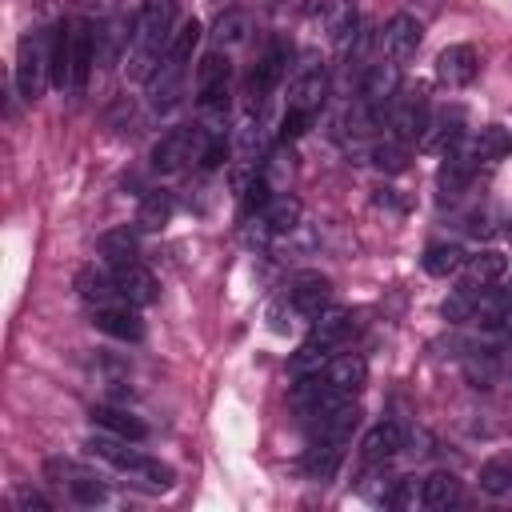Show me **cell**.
<instances>
[{
	"mask_svg": "<svg viewBox=\"0 0 512 512\" xmlns=\"http://www.w3.org/2000/svg\"><path fill=\"white\" fill-rule=\"evenodd\" d=\"M172 36H176V0H144L140 12H136V20H132L128 52H124L128 80L148 84V76L164 60Z\"/></svg>",
	"mask_w": 512,
	"mask_h": 512,
	"instance_id": "cell-1",
	"label": "cell"
},
{
	"mask_svg": "<svg viewBox=\"0 0 512 512\" xmlns=\"http://www.w3.org/2000/svg\"><path fill=\"white\" fill-rule=\"evenodd\" d=\"M204 28L196 20H184L164 52V60L156 64V72L148 76V104L156 112H172L180 104V92H184V76H188V64H192V52L200 44Z\"/></svg>",
	"mask_w": 512,
	"mask_h": 512,
	"instance_id": "cell-2",
	"label": "cell"
},
{
	"mask_svg": "<svg viewBox=\"0 0 512 512\" xmlns=\"http://www.w3.org/2000/svg\"><path fill=\"white\" fill-rule=\"evenodd\" d=\"M232 108V60L228 52L212 48L196 64V116L204 132H228Z\"/></svg>",
	"mask_w": 512,
	"mask_h": 512,
	"instance_id": "cell-3",
	"label": "cell"
},
{
	"mask_svg": "<svg viewBox=\"0 0 512 512\" xmlns=\"http://www.w3.org/2000/svg\"><path fill=\"white\" fill-rule=\"evenodd\" d=\"M84 448L96 460H104V464H112V468H120V472L152 484V488H172V480H176V472L168 464H160L156 456L140 452L136 440H124V436H112V432H96V436H88Z\"/></svg>",
	"mask_w": 512,
	"mask_h": 512,
	"instance_id": "cell-4",
	"label": "cell"
},
{
	"mask_svg": "<svg viewBox=\"0 0 512 512\" xmlns=\"http://www.w3.org/2000/svg\"><path fill=\"white\" fill-rule=\"evenodd\" d=\"M12 80H16V92L32 104L40 100V92L48 88L52 80V28H36V32H24L20 44H16V64H12Z\"/></svg>",
	"mask_w": 512,
	"mask_h": 512,
	"instance_id": "cell-5",
	"label": "cell"
},
{
	"mask_svg": "<svg viewBox=\"0 0 512 512\" xmlns=\"http://www.w3.org/2000/svg\"><path fill=\"white\" fill-rule=\"evenodd\" d=\"M288 64H292V44H288L284 36L268 40V48L256 56V64H252V72H248V84H244V96H248V108H252V112H260L264 100L280 88V80L288 76Z\"/></svg>",
	"mask_w": 512,
	"mask_h": 512,
	"instance_id": "cell-6",
	"label": "cell"
},
{
	"mask_svg": "<svg viewBox=\"0 0 512 512\" xmlns=\"http://www.w3.org/2000/svg\"><path fill=\"white\" fill-rule=\"evenodd\" d=\"M400 64L396 60H372V68L364 72V80H360V108L372 116V124L380 128L384 120H388V112H392V104H396V96H400Z\"/></svg>",
	"mask_w": 512,
	"mask_h": 512,
	"instance_id": "cell-7",
	"label": "cell"
},
{
	"mask_svg": "<svg viewBox=\"0 0 512 512\" xmlns=\"http://www.w3.org/2000/svg\"><path fill=\"white\" fill-rule=\"evenodd\" d=\"M192 160H200V124H180V128H168L156 144H152V172L160 176H176L184 172Z\"/></svg>",
	"mask_w": 512,
	"mask_h": 512,
	"instance_id": "cell-8",
	"label": "cell"
},
{
	"mask_svg": "<svg viewBox=\"0 0 512 512\" xmlns=\"http://www.w3.org/2000/svg\"><path fill=\"white\" fill-rule=\"evenodd\" d=\"M324 100H328V68H324L316 56H304V60L296 64L292 80H288V108L316 116Z\"/></svg>",
	"mask_w": 512,
	"mask_h": 512,
	"instance_id": "cell-9",
	"label": "cell"
},
{
	"mask_svg": "<svg viewBox=\"0 0 512 512\" xmlns=\"http://www.w3.org/2000/svg\"><path fill=\"white\" fill-rule=\"evenodd\" d=\"M428 116H432V104H428V92L420 88H400L392 112H388V128L396 140L404 144H420L424 128H428Z\"/></svg>",
	"mask_w": 512,
	"mask_h": 512,
	"instance_id": "cell-10",
	"label": "cell"
},
{
	"mask_svg": "<svg viewBox=\"0 0 512 512\" xmlns=\"http://www.w3.org/2000/svg\"><path fill=\"white\" fill-rule=\"evenodd\" d=\"M420 40H424V20L416 12H396L380 28V52L384 60H396V64H408L420 52Z\"/></svg>",
	"mask_w": 512,
	"mask_h": 512,
	"instance_id": "cell-11",
	"label": "cell"
},
{
	"mask_svg": "<svg viewBox=\"0 0 512 512\" xmlns=\"http://www.w3.org/2000/svg\"><path fill=\"white\" fill-rule=\"evenodd\" d=\"M476 168H480L476 144H472L468 136H460V140L444 152V160H440V168H436V188H440L444 196H460V192L472 184Z\"/></svg>",
	"mask_w": 512,
	"mask_h": 512,
	"instance_id": "cell-12",
	"label": "cell"
},
{
	"mask_svg": "<svg viewBox=\"0 0 512 512\" xmlns=\"http://www.w3.org/2000/svg\"><path fill=\"white\" fill-rule=\"evenodd\" d=\"M284 300H288V308H292L300 320L312 324L324 308H332V280L320 276V272H300V276H292Z\"/></svg>",
	"mask_w": 512,
	"mask_h": 512,
	"instance_id": "cell-13",
	"label": "cell"
},
{
	"mask_svg": "<svg viewBox=\"0 0 512 512\" xmlns=\"http://www.w3.org/2000/svg\"><path fill=\"white\" fill-rule=\"evenodd\" d=\"M300 200L292 196V192H276V196H268L256 212H252V228H256V236L260 240H268V236H284V232H292L296 224H300Z\"/></svg>",
	"mask_w": 512,
	"mask_h": 512,
	"instance_id": "cell-14",
	"label": "cell"
},
{
	"mask_svg": "<svg viewBox=\"0 0 512 512\" xmlns=\"http://www.w3.org/2000/svg\"><path fill=\"white\" fill-rule=\"evenodd\" d=\"M92 328L112 336V340H124V344H140L144 340V320H140V308L128 304V300H116V304H104V308H92Z\"/></svg>",
	"mask_w": 512,
	"mask_h": 512,
	"instance_id": "cell-15",
	"label": "cell"
},
{
	"mask_svg": "<svg viewBox=\"0 0 512 512\" xmlns=\"http://www.w3.org/2000/svg\"><path fill=\"white\" fill-rule=\"evenodd\" d=\"M304 428H308V440H340V444H348L352 432L360 428V404L356 400H340V404L324 408L316 420H308Z\"/></svg>",
	"mask_w": 512,
	"mask_h": 512,
	"instance_id": "cell-16",
	"label": "cell"
},
{
	"mask_svg": "<svg viewBox=\"0 0 512 512\" xmlns=\"http://www.w3.org/2000/svg\"><path fill=\"white\" fill-rule=\"evenodd\" d=\"M404 444H408L404 424H400V420H380V424H372V428L364 432V440H360V460H364L368 468H380V464H388L396 452H404Z\"/></svg>",
	"mask_w": 512,
	"mask_h": 512,
	"instance_id": "cell-17",
	"label": "cell"
},
{
	"mask_svg": "<svg viewBox=\"0 0 512 512\" xmlns=\"http://www.w3.org/2000/svg\"><path fill=\"white\" fill-rule=\"evenodd\" d=\"M324 384L336 392V396H344V400H356V392L368 384V364H364V356H356V352H340V356H332L328 364H324Z\"/></svg>",
	"mask_w": 512,
	"mask_h": 512,
	"instance_id": "cell-18",
	"label": "cell"
},
{
	"mask_svg": "<svg viewBox=\"0 0 512 512\" xmlns=\"http://www.w3.org/2000/svg\"><path fill=\"white\" fill-rule=\"evenodd\" d=\"M92 68H96V24L76 20L72 24V80H68L72 96H84Z\"/></svg>",
	"mask_w": 512,
	"mask_h": 512,
	"instance_id": "cell-19",
	"label": "cell"
},
{
	"mask_svg": "<svg viewBox=\"0 0 512 512\" xmlns=\"http://www.w3.org/2000/svg\"><path fill=\"white\" fill-rule=\"evenodd\" d=\"M480 72V60H476V48L472 44H448L440 56H436V80L444 88H468Z\"/></svg>",
	"mask_w": 512,
	"mask_h": 512,
	"instance_id": "cell-20",
	"label": "cell"
},
{
	"mask_svg": "<svg viewBox=\"0 0 512 512\" xmlns=\"http://www.w3.org/2000/svg\"><path fill=\"white\" fill-rule=\"evenodd\" d=\"M360 4L356 0H324L320 8V28H324V40L336 44V48H348V40L360 32Z\"/></svg>",
	"mask_w": 512,
	"mask_h": 512,
	"instance_id": "cell-21",
	"label": "cell"
},
{
	"mask_svg": "<svg viewBox=\"0 0 512 512\" xmlns=\"http://www.w3.org/2000/svg\"><path fill=\"white\" fill-rule=\"evenodd\" d=\"M356 328H360V320H356V312H348V308H324L316 320H312V328H308V340H316V344H324V348H344L352 336H356Z\"/></svg>",
	"mask_w": 512,
	"mask_h": 512,
	"instance_id": "cell-22",
	"label": "cell"
},
{
	"mask_svg": "<svg viewBox=\"0 0 512 512\" xmlns=\"http://www.w3.org/2000/svg\"><path fill=\"white\" fill-rule=\"evenodd\" d=\"M460 136H464V108H460V104H448V108H440V112L428 116V128H424V136H420V148H428V152H448Z\"/></svg>",
	"mask_w": 512,
	"mask_h": 512,
	"instance_id": "cell-23",
	"label": "cell"
},
{
	"mask_svg": "<svg viewBox=\"0 0 512 512\" xmlns=\"http://www.w3.org/2000/svg\"><path fill=\"white\" fill-rule=\"evenodd\" d=\"M344 448L348 444H340V440H308L304 460H300L304 476L316 480V484H328L340 472V464H344Z\"/></svg>",
	"mask_w": 512,
	"mask_h": 512,
	"instance_id": "cell-24",
	"label": "cell"
},
{
	"mask_svg": "<svg viewBox=\"0 0 512 512\" xmlns=\"http://www.w3.org/2000/svg\"><path fill=\"white\" fill-rule=\"evenodd\" d=\"M112 276H116V292H120V300H128V304H136V308H148L156 296H160V288H156V276L136 260V264H124V268H112Z\"/></svg>",
	"mask_w": 512,
	"mask_h": 512,
	"instance_id": "cell-25",
	"label": "cell"
},
{
	"mask_svg": "<svg viewBox=\"0 0 512 512\" xmlns=\"http://www.w3.org/2000/svg\"><path fill=\"white\" fill-rule=\"evenodd\" d=\"M88 420L96 424V432H112V436H124V440H148V424L140 416H132L128 408H116V404H92Z\"/></svg>",
	"mask_w": 512,
	"mask_h": 512,
	"instance_id": "cell-26",
	"label": "cell"
},
{
	"mask_svg": "<svg viewBox=\"0 0 512 512\" xmlns=\"http://www.w3.org/2000/svg\"><path fill=\"white\" fill-rule=\"evenodd\" d=\"M292 176H296V156H292V148L284 144V140H276L272 148H268V156L260 160V172H256V180L276 196V192H288V184H292Z\"/></svg>",
	"mask_w": 512,
	"mask_h": 512,
	"instance_id": "cell-27",
	"label": "cell"
},
{
	"mask_svg": "<svg viewBox=\"0 0 512 512\" xmlns=\"http://www.w3.org/2000/svg\"><path fill=\"white\" fill-rule=\"evenodd\" d=\"M96 252H100V260L108 264V268H124V264H136L140 260V236H136V228H108V232H100V240H96Z\"/></svg>",
	"mask_w": 512,
	"mask_h": 512,
	"instance_id": "cell-28",
	"label": "cell"
},
{
	"mask_svg": "<svg viewBox=\"0 0 512 512\" xmlns=\"http://www.w3.org/2000/svg\"><path fill=\"white\" fill-rule=\"evenodd\" d=\"M76 296H80L88 308L116 304L120 292H116V276H112V268H96V264L80 268V272H76Z\"/></svg>",
	"mask_w": 512,
	"mask_h": 512,
	"instance_id": "cell-29",
	"label": "cell"
},
{
	"mask_svg": "<svg viewBox=\"0 0 512 512\" xmlns=\"http://www.w3.org/2000/svg\"><path fill=\"white\" fill-rule=\"evenodd\" d=\"M212 44L220 48V52H232V48H244L248 44V36H252V16L248 12H240V8H228V12H220L216 20H212Z\"/></svg>",
	"mask_w": 512,
	"mask_h": 512,
	"instance_id": "cell-30",
	"label": "cell"
},
{
	"mask_svg": "<svg viewBox=\"0 0 512 512\" xmlns=\"http://www.w3.org/2000/svg\"><path fill=\"white\" fill-rule=\"evenodd\" d=\"M172 212H176L172 192L152 188V192H144L140 204H136V228H144V232H160V228L172 224Z\"/></svg>",
	"mask_w": 512,
	"mask_h": 512,
	"instance_id": "cell-31",
	"label": "cell"
},
{
	"mask_svg": "<svg viewBox=\"0 0 512 512\" xmlns=\"http://www.w3.org/2000/svg\"><path fill=\"white\" fill-rule=\"evenodd\" d=\"M508 312H512V284H484L472 320L484 328H500L508 320Z\"/></svg>",
	"mask_w": 512,
	"mask_h": 512,
	"instance_id": "cell-32",
	"label": "cell"
},
{
	"mask_svg": "<svg viewBox=\"0 0 512 512\" xmlns=\"http://www.w3.org/2000/svg\"><path fill=\"white\" fill-rule=\"evenodd\" d=\"M460 500V480L452 472H432L420 480V504L432 512H448Z\"/></svg>",
	"mask_w": 512,
	"mask_h": 512,
	"instance_id": "cell-33",
	"label": "cell"
},
{
	"mask_svg": "<svg viewBox=\"0 0 512 512\" xmlns=\"http://www.w3.org/2000/svg\"><path fill=\"white\" fill-rule=\"evenodd\" d=\"M500 368H504V360H500L496 348H472V352L464 356V376H468L472 388H484V392H488V388L500 380Z\"/></svg>",
	"mask_w": 512,
	"mask_h": 512,
	"instance_id": "cell-34",
	"label": "cell"
},
{
	"mask_svg": "<svg viewBox=\"0 0 512 512\" xmlns=\"http://www.w3.org/2000/svg\"><path fill=\"white\" fill-rule=\"evenodd\" d=\"M128 36H132V28L124 32V24H120V20L96 24V64H100V68H112V64L128 52Z\"/></svg>",
	"mask_w": 512,
	"mask_h": 512,
	"instance_id": "cell-35",
	"label": "cell"
},
{
	"mask_svg": "<svg viewBox=\"0 0 512 512\" xmlns=\"http://www.w3.org/2000/svg\"><path fill=\"white\" fill-rule=\"evenodd\" d=\"M504 272H508V256L496 248H484L464 260V280H472V284H496Z\"/></svg>",
	"mask_w": 512,
	"mask_h": 512,
	"instance_id": "cell-36",
	"label": "cell"
},
{
	"mask_svg": "<svg viewBox=\"0 0 512 512\" xmlns=\"http://www.w3.org/2000/svg\"><path fill=\"white\" fill-rule=\"evenodd\" d=\"M464 260H468V256H464V248H460V244H428V248H424V256H420L424 272H428V276H440V280H444V276H452V272H460V268H464Z\"/></svg>",
	"mask_w": 512,
	"mask_h": 512,
	"instance_id": "cell-37",
	"label": "cell"
},
{
	"mask_svg": "<svg viewBox=\"0 0 512 512\" xmlns=\"http://www.w3.org/2000/svg\"><path fill=\"white\" fill-rule=\"evenodd\" d=\"M480 288L484 284H472V280H460L452 292H448V300H444V320L448 324H464V320H472L476 316V300H480Z\"/></svg>",
	"mask_w": 512,
	"mask_h": 512,
	"instance_id": "cell-38",
	"label": "cell"
},
{
	"mask_svg": "<svg viewBox=\"0 0 512 512\" xmlns=\"http://www.w3.org/2000/svg\"><path fill=\"white\" fill-rule=\"evenodd\" d=\"M72 80V24H56L52 28V84L68 88Z\"/></svg>",
	"mask_w": 512,
	"mask_h": 512,
	"instance_id": "cell-39",
	"label": "cell"
},
{
	"mask_svg": "<svg viewBox=\"0 0 512 512\" xmlns=\"http://www.w3.org/2000/svg\"><path fill=\"white\" fill-rule=\"evenodd\" d=\"M472 144H476V156L480 160H504V156H512V128H504V124H488V128H480L476 136H472Z\"/></svg>",
	"mask_w": 512,
	"mask_h": 512,
	"instance_id": "cell-40",
	"label": "cell"
},
{
	"mask_svg": "<svg viewBox=\"0 0 512 512\" xmlns=\"http://www.w3.org/2000/svg\"><path fill=\"white\" fill-rule=\"evenodd\" d=\"M336 352L332 348H324V344H316V340H304L292 356H288V372H292V380L296 376H312V372H324V364L332 360Z\"/></svg>",
	"mask_w": 512,
	"mask_h": 512,
	"instance_id": "cell-41",
	"label": "cell"
},
{
	"mask_svg": "<svg viewBox=\"0 0 512 512\" xmlns=\"http://www.w3.org/2000/svg\"><path fill=\"white\" fill-rule=\"evenodd\" d=\"M372 164L380 168V172H388V176H396V172H404L408 168V144L404 140H396V136H388V140H380V144H372Z\"/></svg>",
	"mask_w": 512,
	"mask_h": 512,
	"instance_id": "cell-42",
	"label": "cell"
},
{
	"mask_svg": "<svg viewBox=\"0 0 512 512\" xmlns=\"http://www.w3.org/2000/svg\"><path fill=\"white\" fill-rule=\"evenodd\" d=\"M480 488L488 496H512V460H488V464H480Z\"/></svg>",
	"mask_w": 512,
	"mask_h": 512,
	"instance_id": "cell-43",
	"label": "cell"
},
{
	"mask_svg": "<svg viewBox=\"0 0 512 512\" xmlns=\"http://www.w3.org/2000/svg\"><path fill=\"white\" fill-rule=\"evenodd\" d=\"M384 504H388V508H400V512H404V508H416V504H420V480H416V476H400V480H392Z\"/></svg>",
	"mask_w": 512,
	"mask_h": 512,
	"instance_id": "cell-44",
	"label": "cell"
},
{
	"mask_svg": "<svg viewBox=\"0 0 512 512\" xmlns=\"http://www.w3.org/2000/svg\"><path fill=\"white\" fill-rule=\"evenodd\" d=\"M16 508H24V512H52V500L44 492H36V488H16Z\"/></svg>",
	"mask_w": 512,
	"mask_h": 512,
	"instance_id": "cell-45",
	"label": "cell"
},
{
	"mask_svg": "<svg viewBox=\"0 0 512 512\" xmlns=\"http://www.w3.org/2000/svg\"><path fill=\"white\" fill-rule=\"evenodd\" d=\"M376 204H380V208L388 204V208H396V212H404V204H400V200L392 196V188H380V196H376Z\"/></svg>",
	"mask_w": 512,
	"mask_h": 512,
	"instance_id": "cell-46",
	"label": "cell"
},
{
	"mask_svg": "<svg viewBox=\"0 0 512 512\" xmlns=\"http://www.w3.org/2000/svg\"><path fill=\"white\" fill-rule=\"evenodd\" d=\"M416 4H420V12H424L420 20H432V16L440 12V0H412V8H416Z\"/></svg>",
	"mask_w": 512,
	"mask_h": 512,
	"instance_id": "cell-47",
	"label": "cell"
},
{
	"mask_svg": "<svg viewBox=\"0 0 512 512\" xmlns=\"http://www.w3.org/2000/svg\"><path fill=\"white\" fill-rule=\"evenodd\" d=\"M256 4H264V8H276V4H284V0H256Z\"/></svg>",
	"mask_w": 512,
	"mask_h": 512,
	"instance_id": "cell-48",
	"label": "cell"
}]
</instances>
